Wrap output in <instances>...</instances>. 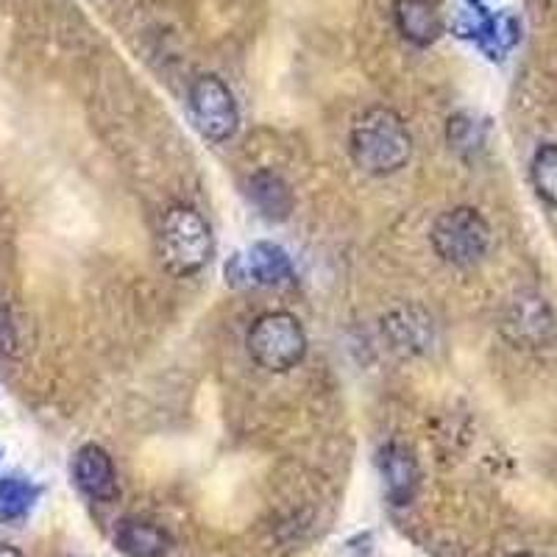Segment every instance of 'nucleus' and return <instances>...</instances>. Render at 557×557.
Listing matches in <instances>:
<instances>
[{"label":"nucleus","mask_w":557,"mask_h":557,"mask_svg":"<svg viewBox=\"0 0 557 557\" xmlns=\"http://www.w3.org/2000/svg\"><path fill=\"white\" fill-rule=\"evenodd\" d=\"M248 201L257 207L265 221L282 223L290 218L293 207H296V198H293L290 184L278 176L276 171H257L248 178Z\"/></svg>","instance_id":"obj_12"},{"label":"nucleus","mask_w":557,"mask_h":557,"mask_svg":"<svg viewBox=\"0 0 557 557\" xmlns=\"http://www.w3.org/2000/svg\"><path fill=\"white\" fill-rule=\"evenodd\" d=\"M418 310H396L393 315H387L385 326L382 330L391 335L393 346L405 348V351H418V348H424L426 341L432 337V321L421 318L416 321Z\"/></svg>","instance_id":"obj_14"},{"label":"nucleus","mask_w":557,"mask_h":557,"mask_svg":"<svg viewBox=\"0 0 557 557\" xmlns=\"http://www.w3.org/2000/svg\"><path fill=\"white\" fill-rule=\"evenodd\" d=\"M0 557H23L20 555L17 549H14V546H7V544H0Z\"/></svg>","instance_id":"obj_18"},{"label":"nucleus","mask_w":557,"mask_h":557,"mask_svg":"<svg viewBox=\"0 0 557 557\" xmlns=\"http://www.w3.org/2000/svg\"><path fill=\"white\" fill-rule=\"evenodd\" d=\"M510 557H535V555H510Z\"/></svg>","instance_id":"obj_20"},{"label":"nucleus","mask_w":557,"mask_h":557,"mask_svg":"<svg viewBox=\"0 0 557 557\" xmlns=\"http://www.w3.org/2000/svg\"><path fill=\"white\" fill-rule=\"evenodd\" d=\"M159 257L173 276H193L212 257V232L201 212L173 203L159 221Z\"/></svg>","instance_id":"obj_2"},{"label":"nucleus","mask_w":557,"mask_h":557,"mask_svg":"<svg viewBox=\"0 0 557 557\" xmlns=\"http://www.w3.org/2000/svg\"><path fill=\"white\" fill-rule=\"evenodd\" d=\"M380 471L385 480V494L393 505H407L416 496L418 462L405 444L391 441L387 446H382Z\"/></svg>","instance_id":"obj_10"},{"label":"nucleus","mask_w":557,"mask_h":557,"mask_svg":"<svg viewBox=\"0 0 557 557\" xmlns=\"http://www.w3.org/2000/svg\"><path fill=\"white\" fill-rule=\"evenodd\" d=\"M460 37L471 39L491 62H502L519 45L521 20L513 12H507V9L494 14L480 9L476 17H471L466 26H460Z\"/></svg>","instance_id":"obj_7"},{"label":"nucleus","mask_w":557,"mask_h":557,"mask_svg":"<svg viewBox=\"0 0 557 557\" xmlns=\"http://www.w3.org/2000/svg\"><path fill=\"white\" fill-rule=\"evenodd\" d=\"M73 480L89 499L112 502L117 496V471H114L112 457L96 444L78 449L76 460H73Z\"/></svg>","instance_id":"obj_9"},{"label":"nucleus","mask_w":557,"mask_h":557,"mask_svg":"<svg viewBox=\"0 0 557 557\" xmlns=\"http://www.w3.org/2000/svg\"><path fill=\"white\" fill-rule=\"evenodd\" d=\"M446 139L457 153H474L485 146V126L476 121L474 114L460 112L446 123Z\"/></svg>","instance_id":"obj_16"},{"label":"nucleus","mask_w":557,"mask_h":557,"mask_svg":"<svg viewBox=\"0 0 557 557\" xmlns=\"http://www.w3.org/2000/svg\"><path fill=\"white\" fill-rule=\"evenodd\" d=\"M246 346L257 366L273 374H285L305 360L307 332L290 312H265L251 323Z\"/></svg>","instance_id":"obj_3"},{"label":"nucleus","mask_w":557,"mask_h":557,"mask_svg":"<svg viewBox=\"0 0 557 557\" xmlns=\"http://www.w3.org/2000/svg\"><path fill=\"white\" fill-rule=\"evenodd\" d=\"M187 107H190L193 126L209 143H226L237 134L240 109L223 78L212 76V73L198 76L187 92Z\"/></svg>","instance_id":"obj_5"},{"label":"nucleus","mask_w":557,"mask_h":557,"mask_svg":"<svg viewBox=\"0 0 557 557\" xmlns=\"http://www.w3.org/2000/svg\"><path fill=\"white\" fill-rule=\"evenodd\" d=\"M466 3H469V7H482L485 0H466Z\"/></svg>","instance_id":"obj_19"},{"label":"nucleus","mask_w":557,"mask_h":557,"mask_svg":"<svg viewBox=\"0 0 557 557\" xmlns=\"http://www.w3.org/2000/svg\"><path fill=\"white\" fill-rule=\"evenodd\" d=\"M505 332L516 343H530V346L544 343L546 335L552 332V312L544 305V298L530 296V293L516 298L510 310H507Z\"/></svg>","instance_id":"obj_13"},{"label":"nucleus","mask_w":557,"mask_h":557,"mask_svg":"<svg viewBox=\"0 0 557 557\" xmlns=\"http://www.w3.org/2000/svg\"><path fill=\"white\" fill-rule=\"evenodd\" d=\"M432 251L455 268H471L482 262L491 248V226L474 207L446 209L430 228Z\"/></svg>","instance_id":"obj_4"},{"label":"nucleus","mask_w":557,"mask_h":557,"mask_svg":"<svg viewBox=\"0 0 557 557\" xmlns=\"http://www.w3.org/2000/svg\"><path fill=\"white\" fill-rule=\"evenodd\" d=\"M348 153L368 176H393L410 162L412 137L393 109L371 107L351 126Z\"/></svg>","instance_id":"obj_1"},{"label":"nucleus","mask_w":557,"mask_h":557,"mask_svg":"<svg viewBox=\"0 0 557 557\" xmlns=\"http://www.w3.org/2000/svg\"><path fill=\"white\" fill-rule=\"evenodd\" d=\"M290 253L276 243H253L246 253H235L226 262V278L232 285H257V287H276L293 282Z\"/></svg>","instance_id":"obj_6"},{"label":"nucleus","mask_w":557,"mask_h":557,"mask_svg":"<svg viewBox=\"0 0 557 557\" xmlns=\"http://www.w3.org/2000/svg\"><path fill=\"white\" fill-rule=\"evenodd\" d=\"M532 187L549 207H557V143H544L535 148L530 162Z\"/></svg>","instance_id":"obj_15"},{"label":"nucleus","mask_w":557,"mask_h":557,"mask_svg":"<svg viewBox=\"0 0 557 557\" xmlns=\"http://www.w3.org/2000/svg\"><path fill=\"white\" fill-rule=\"evenodd\" d=\"M37 499V487L20 480L0 482V519H20Z\"/></svg>","instance_id":"obj_17"},{"label":"nucleus","mask_w":557,"mask_h":557,"mask_svg":"<svg viewBox=\"0 0 557 557\" xmlns=\"http://www.w3.org/2000/svg\"><path fill=\"white\" fill-rule=\"evenodd\" d=\"M393 20L401 37L416 48H430L446 32V20L437 0H393Z\"/></svg>","instance_id":"obj_8"},{"label":"nucleus","mask_w":557,"mask_h":557,"mask_svg":"<svg viewBox=\"0 0 557 557\" xmlns=\"http://www.w3.org/2000/svg\"><path fill=\"white\" fill-rule=\"evenodd\" d=\"M114 544L126 557H168L173 549L171 532L146 519H123L114 527Z\"/></svg>","instance_id":"obj_11"}]
</instances>
